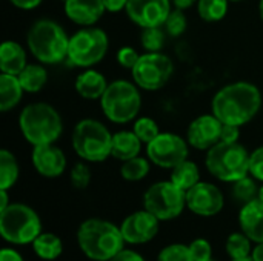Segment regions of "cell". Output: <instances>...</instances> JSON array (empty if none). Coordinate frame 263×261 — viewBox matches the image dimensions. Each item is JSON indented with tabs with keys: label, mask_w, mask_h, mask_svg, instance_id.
<instances>
[{
	"label": "cell",
	"mask_w": 263,
	"mask_h": 261,
	"mask_svg": "<svg viewBox=\"0 0 263 261\" xmlns=\"http://www.w3.org/2000/svg\"><path fill=\"white\" fill-rule=\"evenodd\" d=\"M262 108V94L250 82H234L220 88L213 97V114L225 125L243 126L250 123Z\"/></svg>",
	"instance_id": "6da1fadb"
},
{
	"label": "cell",
	"mask_w": 263,
	"mask_h": 261,
	"mask_svg": "<svg viewBox=\"0 0 263 261\" xmlns=\"http://www.w3.org/2000/svg\"><path fill=\"white\" fill-rule=\"evenodd\" d=\"M77 243L80 251L94 261L112 260L126 243L120 228L114 223L89 218L85 220L77 231Z\"/></svg>",
	"instance_id": "7a4b0ae2"
},
{
	"label": "cell",
	"mask_w": 263,
	"mask_h": 261,
	"mask_svg": "<svg viewBox=\"0 0 263 261\" xmlns=\"http://www.w3.org/2000/svg\"><path fill=\"white\" fill-rule=\"evenodd\" d=\"M18 128L23 138L32 146L55 143L63 132L60 114L48 103L37 102L25 106L18 115Z\"/></svg>",
	"instance_id": "3957f363"
},
{
	"label": "cell",
	"mask_w": 263,
	"mask_h": 261,
	"mask_svg": "<svg viewBox=\"0 0 263 261\" xmlns=\"http://www.w3.org/2000/svg\"><path fill=\"white\" fill-rule=\"evenodd\" d=\"M28 49L43 65H57L68 57L69 37L54 20L40 18L34 22L26 35Z\"/></svg>",
	"instance_id": "277c9868"
},
{
	"label": "cell",
	"mask_w": 263,
	"mask_h": 261,
	"mask_svg": "<svg viewBox=\"0 0 263 261\" xmlns=\"http://www.w3.org/2000/svg\"><path fill=\"white\" fill-rule=\"evenodd\" d=\"M206 169L225 183H234L250 174V152L239 142H220L206 151Z\"/></svg>",
	"instance_id": "5b68a950"
},
{
	"label": "cell",
	"mask_w": 263,
	"mask_h": 261,
	"mask_svg": "<svg viewBox=\"0 0 263 261\" xmlns=\"http://www.w3.org/2000/svg\"><path fill=\"white\" fill-rule=\"evenodd\" d=\"M71 143L72 149L82 160L100 163L111 155L112 134L102 122L96 118H83L72 131Z\"/></svg>",
	"instance_id": "8992f818"
},
{
	"label": "cell",
	"mask_w": 263,
	"mask_h": 261,
	"mask_svg": "<svg viewBox=\"0 0 263 261\" xmlns=\"http://www.w3.org/2000/svg\"><path fill=\"white\" fill-rule=\"evenodd\" d=\"M100 106L105 117L117 125L134 122L142 108L139 86L128 80H114L108 85Z\"/></svg>",
	"instance_id": "52a82bcc"
},
{
	"label": "cell",
	"mask_w": 263,
	"mask_h": 261,
	"mask_svg": "<svg viewBox=\"0 0 263 261\" xmlns=\"http://www.w3.org/2000/svg\"><path fill=\"white\" fill-rule=\"evenodd\" d=\"M0 234L12 245H29L42 234L39 214L23 203H11L0 212Z\"/></svg>",
	"instance_id": "ba28073f"
},
{
	"label": "cell",
	"mask_w": 263,
	"mask_h": 261,
	"mask_svg": "<svg viewBox=\"0 0 263 261\" xmlns=\"http://www.w3.org/2000/svg\"><path fill=\"white\" fill-rule=\"evenodd\" d=\"M108 34L94 26H85L69 37V48L66 60L77 68H92L108 52Z\"/></svg>",
	"instance_id": "9c48e42d"
},
{
	"label": "cell",
	"mask_w": 263,
	"mask_h": 261,
	"mask_svg": "<svg viewBox=\"0 0 263 261\" xmlns=\"http://www.w3.org/2000/svg\"><path fill=\"white\" fill-rule=\"evenodd\" d=\"M186 206V192L177 188L171 180L159 182L148 188L143 195V208L160 222L177 218Z\"/></svg>",
	"instance_id": "30bf717a"
},
{
	"label": "cell",
	"mask_w": 263,
	"mask_h": 261,
	"mask_svg": "<svg viewBox=\"0 0 263 261\" xmlns=\"http://www.w3.org/2000/svg\"><path fill=\"white\" fill-rule=\"evenodd\" d=\"M173 60L163 52H145L131 69L134 83L145 91L162 89L173 77Z\"/></svg>",
	"instance_id": "8fae6325"
},
{
	"label": "cell",
	"mask_w": 263,
	"mask_h": 261,
	"mask_svg": "<svg viewBox=\"0 0 263 261\" xmlns=\"http://www.w3.org/2000/svg\"><path fill=\"white\" fill-rule=\"evenodd\" d=\"M188 142L173 132H160L151 143L146 145L148 160L156 166L173 169L179 163L188 160Z\"/></svg>",
	"instance_id": "7c38bea8"
},
{
	"label": "cell",
	"mask_w": 263,
	"mask_h": 261,
	"mask_svg": "<svg viewBox=\"0 0 263 261\" xmlns=\"http://www.w3.org/2000/svg\"><path fill=\"white\" fill-rule=\"evenodd\" d=\"M171 5V0H128L125 11L133 23L145 29L163 26L173 11Z\"/></svg>",
	"instance_id": "4fadbf2b"
},
{
	"label": "cell",
	"mask_w": 263,
	"mask_h": 261,
	"mask_svg": "<svg viewBox=\"0 0 263 261\" xmlns=\"http://www.w3.org/2000/svg\"><path fill=\"white\" fill-rule=\"evenodd\" d=\"M225 205L222 191L206 182H199L190 191H186V206L191 212L200 217L217 215Z\"/></svg>",
	"instance_id": "5bb4252c"
},
{
	"label": "cell",
	"mask_w": 263,
	"mask_h": 261,
	"mask_svg": "<svg viewBox=\"0 0 263 261\" xmlns=\"http://www.w3.org/2000/svg\"><path fill=\"white\" fill-rule=\"evenodd\" d=\"M223 123L214 114H205L194 118L186 131V142L199 151H208L222 142Z\"/></svg>",
	"instance_id": "9a60e30c"
},
{
	"label": "cell",
	"mask_w": 263,
	"mask_h": 261,
	"mask_svg": "<svg viewBox=\"0 0 263 261\" xmlns=\"http://www.w3.org/2000/svg\"><path fill=\"white\" fill-rule=\"evenodd\" d=\"M159 218L149 211H137L128 215L120 225L122 235L129 245L149 243L159 232Z\"/></svg>",
	"instance_id": "2e32d148"
},
{
	"label": "cell",
	"mask_w": 263,
	"mask_h": 261,
	"mask_svg": "<svg viewBox=\"0 0 263 261\" xmlns=\"http://www.w3.org/2000/svg\"><path fill=\"white\" fill-rule=\"evenodd\" d=\"M31 162H32L34 169L42 177H46V178L60 177L66 168V157L63 151L54 143L32 146Z\"/></svg>",
	"instance_id": "e0dca14e"
},
{
	"label": "cell",
	"mask_w": 263,
	"mask_h": 261,
	"mask_svg": "<svg viewBox=\"0 0 263 261\" xmlns=\"http://www.w3.org/2000/svg\"><path fill=\"white\" fill-rule=\"evenodd\" d=\"M63 3L66 17L80 26L96 25L106 11L103 0H66Z\"/></svg>",
	"instance_id": "ac0fdd59"
},
{
	"label": "cell",
	"mask_w": 263,
	"mask_h": 261,
	"mask_svg": "<svg viewBox=\"0 0 263 261\" xmlns=\"http://www.w3.org/2000/svg\"><path fill=\"white\" fill-rule=\"evenodd\" d=\"M239 225L242 232L256 243L263 242V202L259 198L242 206L239 212Z\"/></svg>",
	"instance_id": "d6986e66"
},
{
	"label": "cell",
	"mask_w": 263,
	"mask_h": 261,
	"mask_svg": "<svg viewBox=\"0 0 263 261\" xmlns=\"http://www.w3.org/2000/svg\"><path fill=\"white\" fill-rule=\"evenodd\" d=\"M108 82L105 75L92 68H86L80 72L74 82V88L77 94L86 100H100L108 88Z\"/></svg>",
	"instance_id": "ffe728a7"
},
{
	"label": "cell",
	"mask_w": 263,
	"mask_h": 261,
	"mask_svg": "<svg viewBox=\"0 0 263 261\" xmlns=\"http://www.w3.org/2000/svg\"><path fill=\"white\" fill-rule=\"evenodd\" d=\"M28 65L23 46L14 40H6L0 46V72L18 75Z\"/></svg>",
	"instance_id": "44dd1931"
},
{
	"label": "cell",
	"mask_w": 263,
	"mask_h": 261,
	"mask_svg": "<svg viewBox=\"0 0 263 261\" xmlns=\"http://www.w3.org/2000/svg\"><path fill=\"white\" fill-rule=\"evenodd\" d=\"M142 145V140L136 135L134 131H119L112 134L111 155L120 162L131 160L140 154Z\"/></svg>",
	"instance_id": "7402d4cb"
},
{
	"label": "cell",
	"mask_w": 263,
	"mask_h": 261,
	"mask_svg": "<svg viewBox=\"0 0 263 261\" xmlns=\"http://www.w3.org/2000/svg\"><path fill=\"white\" fill-rule=\"evenodd\" d=\"M23 88L18 82L17 75L3 74L0 75V111L8 112L15 108L23 95Z\"/></svg>",
	"instance_id": "603a6c76"
},
{
	"label": "cell",
	"mask_w": 263,
	"mask_h": 261,
	"mask_svg": "<svg viewBox=\"0 0 263 261\" xmlns=\"http://www.w3.org/2000/svg\"><path fill=\"white\" fill-rule=\"evenodd\" d=\"M17 77H18V82L25 92L35 94L45 88V85L48 82V71L43 65H40V62L28 63Z\"/></svg>",
	"instance_id": "cb8c5ba5"
},
{
	"label": "cell",
	"mask_w": 263,
	"mask_h": 261,
	"mask_svg": "<svg viewBox=\"0 0 263 261\" xmlns=\"http://www.w3.org/2000/svg\"><path fill=\"white\" fill-rule=\"evenodd\" d=\"M171 171L173 172H171L170 180L185 192L190 191L193 186H196L200 182V171L194 162L185 160V162L179 163L176 168H173Z\"/></svg>",
	"instance_id": "d4e9b609"
},
{
	"label": "cell",
	"mask_w": 263,
	"mask_h": 261,
	"mask_svg": "<svg viewBox=\"0 0 263 261\" xmlns=\"http://www.w3.org/2000/svg\"><path fill=\"white\" fill-rule=\"evenodd\" d=\"M31 245H32L35 255L42 260H55L63 252L62 240L55 234H40Z\"/></svg>",
	"instance_id": "484cf974"
},
{
	"label": "cell",
	"mask_w": 263,
	"mask_h": 261,
	"mask_svg": "<svg viewBox=\"0 0 263 261\" xmlns=\"http://www.w3.org/2000/svg\"><path fill=\"white\" fill-rule=\"evenodd\" d=\"M18 163L8 149L0 151V189H11L18 180Z\"/></svg>",
	"instance_id": "4316f807"
},
{
	"label": "cell",
	"mask_w": 263,
	"mask_h": 261,
	"mask_svg": "<svg viewBox=\"0 0 263 261\" xmlns=\"http://www.w3.org/2000/svg\"><path fill=\"white\" fill-rule=\"evenodd\" d=\"M231 197L240 205H247L259 197V188L254 177H243L236 180L231 186Z\"/></svg>",
	"instance_id": "83f0119b"
},
{
	"label": "cell",
	"mask_w": 263,
	"mask_h": 261,
	"mask_svg": "<svg viewBox=\"0 0 263 261\" xmlns=\"http://www.w3.org/2000/svg\"><path fill=\"white\" fill-rule=\"evenodd\" d=\"M230 0H197V12L202 20L208 23L225 18Z\"/></svg>",
	"instance_id": "f1b7e54d"
},
{
	"label": "cell",
	"mask_w": 263,
	"mask_h": 261,
	"mask_svg": "<svg viewBox=\"0 0 263 261\" xmlns=\"http://www.w3.org/2000/svg\"><path fill=\"white\" fill-rule=\"evenodd\" d=\"M149 162L143 157H134L131 160L123 162L120 168V175L126 182H140L149 174Z\"/></svg>",
	"instance_id": "f546056e"
},
{
	"label": "cell",
	"mask_w": 263,
	"mask_h": 261,
	"mask_svg": "<svg viewBox=\"0 0 263 261\" xmlns=\"http://www.w3.org/2000/svg\"><path fill=\"white\" fill-rule=\"evenodd\" d=\"M227 252L231 260L251 257V240L243 232H234L227 240Z\"/></svg>",
	"instance_id": "4dcf8cb0"
},
{
	"label": "cell",
	"mask_w": 263,
	"mask_h": 261,
	"mask_svg": "<svg viewBox=\"0 0 263 261\" xmlns=\"http://www.w3.org/2000/svg\"><path fill=\"white\" fill-rule=\"evenodd\" d=\"M166 31L162 26L156 28H145L142 31V46L146 52H159L165 46L166 42Z\"/></svg>",
	"instance_id": "1f68e13d"
},
{
	"label": "cell",
	"mask_w": 263,
	"mask_h": 261,
	"mask_svg": "<svg viewBox=\"0 0 263 261\" xmlns=\"http://www.w3.org/2000/svg\"><path fill=\"white\" fill-rule=\"evenodd\" d=\"M133 131H134L136 135L142 140L143 145L151 143V142L160 134V129H159L157 123H156L153 118H149V117L136 118V120H134V125H133Z\"/></svg>",
	"instance_id": "d6a6232c"
},
{
	"label": "cell",
	"mask_w": 263,
	"mask_h": 261,
	"mask_svg": "<svg viewBox=\"0 0 263 261\" xmlns=\"http://www.w3.org/2000/svg\"><path fill=\"white\" fill-rule=\"evenodd\" d=\"M186 25H188V22H186L185 14H183V9L176 8V9H173L170 12L168 18H166V22L163 25V28H165V31H166L168 35H171V37H180L186 31Z\"/></svg>",
	"instance_id": "836d02e7"
},
{
	"label": "cell",
	"mask_w": 263,
	"mask_h": 261,
	"mask_svg": "<svg viewBox=\"0 0 263 261\" xmlns=\"http://www.w3.org/2000/svg\"><path fill=\"white\" fill-rule=\"evenodd\" d=\"M157 261H193V255H191L190 246L174 243V245L163 248L159 252Z\"/></svg>",
	"instance_id": "e575fe53"
},
{
	"label": "cell",
	"mask_w": 263,
	"mask_h": 261,
	"mask_svg": "<svg viewBox=\"0 0 263 261\" xmlns=\"http://www.w3.org/2000/svg\"><path fill=\"white\" fill-rule=\"evenodd\" d=\"M69 180L76 189H86L91 183V169L86 163L79 162L72 166L69 172Z\"/></svg>",
	"instance_id": "d590c367"
},
{
	"label": "cell",
	"mask_w": 263,
	"mask_h": 261,
	"mask_svg": "<svg viewBox=\"0 0 263 261\" xmlns=\"http://www.w3.org/2000/svg\"><path fill=\"white\" fill-rule=\"evenodd\" d=\"M190 251L193 255V261H210L213 260V248L208 240L196 238L190 245Z\"/></svg>",
	"instance_id": "8d00e7d4"
},
{
	"label": "cell",
	"mask_w": 263,
	"mask_h": 261,
	"mask_svg": "<svg viewBox=\"0 0 263 261\" xmlns=\"http://www.w3.org/2000/svg\"><path fill=\"white\" fill-rule=\"evenodd\" d=\"M139 58H140V54L131 46H123L117 51V63L125 69L131 71L139 62Z\"/></svg>",
	"instance_id": "74e56055"
},
{
	"label": "cell",
	"mask_w": 263,
	"mask_h": 261,
	"mask_svg": "<svg viewBox=\"0 0 263 261\" xmlns=\"http://www.w3.org/2000/svg\"><path fill=\"white\" fill-rule=\"evenodd\" d=\"M250 174L263 183V146L250 152Z\"/></svg>",
	"instance_id": "f35d334b"
},
{
	"label": "cell",
	"mask_w": 263,
	"mask_h": 261,
	"mask_svg": "<svg viewBox=\"0 0 263 261\" xmlns=\"http://www.w3.org/2000/svg\"><path fill=\"white\" fill-rule=\"evenodd\" d=\"M239 135H240V128L239 126H233V125H225L223 123V129H222V142H239Z\"/></svg>",
	"instance_id": "ab89813d"
},
{
	"label": "cell",
	"mask_w": 263,
	"mask_h": 261,
	"mask_svg": "<svg viewBox=\"0 0 263 261\" xmlns=\"http://www.w3.org/2000/svg\"><path fill=\"white\" fill-rule=\"evenodd\" d=\"M109 261H145L143 260V257L142 255H139L137 252H134V251H129V249H123V251H120L112 260Z\"/></svg>",
	"instance_id": "60d3db41"
},
{
	"label": "cell",
	"mask_w": 263,
	"mask_h": 261,
	"mask_svg": "<svg viewBox=\"0 0 263 261\" xmlns=\"http://www.w3.org/2000/svg\"><path fill=\"white\" fill-rule=\"evenodd\" d=\"M103 5L109 12H120L126 8L128 0H103Z\"/></svg>",
	"instance_id": "b9f144b4"
},
{
	"label": "cell",
	"mask_w": 263,
	"mask_h": 261,
	"mask_svg": "<svg viewBox=\"0 0 263 261\" xmlns=\"http://www.w3.org/2000/svg\"><path fill=\"white\" fill-rule=\"evenodd\" d=\"M9 2H11V5H14V6L18 8V9L29 11V9L37 8L43 0H9Z\"/></svg>",
	"instance_id": "7bdbcfd3"
},
{
	"label": "cell",
	"mask_w": 263,
	"mask_h": 261,
	"mask_svg": "<svg viewBox=\"0 0 263 261\" xmlns=\"http://www.w3.org/2000/svg\"><path fill=\"white\" fill-rule=\"evenodd\" d=\"M0 261H23V258L17 251L11 248H3L0 251Z\"/></svg>",
	"instance_id": "ee69618b"
},
{
	"label": "cell",
	"mask_w": 263,
	"mask_h": 261,
	"mask_svg": "<svg viewBox=\"0 0 263 261\" xmlns=\"http://www.w3.org/2000/svg\"><path fill=\"white\" fill-rule=\"evenodd\" d=\"M173 5L179 9H188L190 6H193L197 0H171Z\"/></svg>",
	"instance_id": "f6af8a7d"
},
{
	"label": "cell",
	"mask_w": 263,
	"mask_h": 261,
	"mask_svg": "<svg viewBox=\"0 0 263 261\" xmlns=\"http://www.w3.org/2000/svg\"><path fill=\"white\" fill-rule=\"evenodd\" d=\"M251 258L254 261H263V242L257 243V246L251 252Z\"/></svg>",
	"instance_id": "bcb514c9"
},
{
	"label": "cell",
	"mask_w": 263,
	"mask_h": 261,
	"mask_svg": "<svg viewBox=\"0 0 263 261\" xmlns=\"http://www.w3.org/2000/svg\"><path fill=\"white\" fill-rule=\"evenodd\" d=\"M9 200H8V191L6 189H0V212L5 211L9 206Z\"/></svg>",
	"instance_id": "7dc6e473"
},
{
	"label": "cell",
	"mask_w": 263,
	"mask_h": 261,
	"mask_svg": "<svg viewBox=\"0 0 263 261\" xmlns=\"http://www.w3.org/2000/svg\"><path fill=\"white\" fill-rule=\"evenodd\" d=\"M259 14H260V18H262L263 22V0L259 2Z\"/></svg>",
	"instance_id": "c3c4849f"
},
{
	"label": "cell",
	"mask_w": 263,
	"mask_h": 261,
	"mask_svg": "<svg viewBox=\"0 0 263 261\" xmlns=\"http://www.w3.org/2000/svg\"><path fill=\"white\" fill-rule=\"evenodd\" d=\"M257 198H259L260 202H263V185L259 188V197H257Z\"/></svg>",
	"instance_id": "681fc988"
},
{
	"label": "cell",
	"mask_w": 263,
	"mask_h": 261,
	"mask_svg": "<svg viewBox=\"0 0 263 261\" xmlns=\"http://www.w3.org/2000/svg\"><path fill=\"white\" fill-rule=\"evenodd\" d=\"M231 261H254L251 257H247V258H237V260H231Z\"/></svg>",
	"instance_id": "f907efd6"
},
{
	"label": "cell",
	"mask_w": 263,
	"mask_h": 261,
	"mask_svg": "<svg viewBox=\"0 0 263 261\" xmlns=\"http://www.w3.org/2000/svg\"><path fill=\"white\" fill-rule=\"evenodd\" d=\"M230 2H242V0H230Z\"/></svg>",
	"instance_id": "816d5d0a"
},
{
	"label": "cell",
	"mask_w": 263,
	"mask_h": 261,
	"mask_svg": "<svg viewBox=\"0 0 263 261\" xmlns=\"http://www.w3.org/2000/svg\"><path fill=\"white\" fill-rule=\"evenodd\" d=\"M62 2H66V0H62Z\"/></svg>",
	"instance_id": "f5cc1de1"
},
{
	"label": "cell",
	"mask_w": 263,
	"mask_h": 261,
	"mask_svg": "<svg viewBox=\"0 0 263 261\" xmlns=\"http://www.w3.org/2000/svg\"><path fill=\"white\" fill-rule=\"evenodd\" d=\"M210 261H214V260H210Z\"/></svg>",
	"instance_id": "db71d44e"
}]
</instances>
